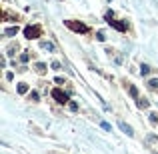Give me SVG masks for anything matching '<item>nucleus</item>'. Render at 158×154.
<instances>
[{"label":"nucleus","mask_w":158,"mask_h":154,"mask_svg":"<svg viewBox=\"0 0 158 154\" xmlns=\"http://www.w3.org/2000/svg\"><path fill=\"white\" fill-rule=\"evenodd\" d=\"M148 86H150L152 90H158V78H152V80L148 82Z\"/></svg>","instance_id":"11"},{"label":"nucleus","mask_w":158,"mask_h":154,"mask_svg":"<svg viewBox=\"0 0 158 154\" xmlns=\"http://www.w3.org/2000/svg\"><path fill=\"white\" fill-rule=\"evenodd\" d=\"M136 100H138L136 104H138L140 108H148V100H142V98H136Z\"/></svg>","instance_id":"14"},{"label":"nucleus","mask_w":158,"mask_h":154,"mask_svg":"<svg viewBox=\"0 0 158 154\" xmlns=\"http://www.w3.org/2000/svg\"><path fill=\"white\" fill-rule=\"evenodd\" d=\"M28 58H30V54H26V52L20 54V60H22V62H28Z\"/></svg>","instance_id":"17"},{"label":"nucleus","mask_w":158,"mask_h":154,"mask_svg":"<svg viewBox=\"0 0 158 154\" xmlns=\"http://www.w3.org/2000/svg\"><path fill=\"white\" fill-rule=\"evenodd\" d=\"M96 38H98L100 42H104V40H106V36H104V32H98V34H96Z\"/></svg>","instance_id":"18"},{"label":"nucleus","mask_w":158,"mask_h":154,"mask_svg":"<svg viewBox=\"0 0 158 154\" xmlns=\"http://www.w3.org/2000/svg\"><path fill=\"white\" fill-rule=\"evenodd\" d=\"M16 90H18V94H26L28 92V84H24V82H22V84H18V88H16Z\"/></svg>","instance_id":"8"},{"label":"nucleus","mask_w":158,"mask_h":154,"mask_svg":"<svg viewBox=\"0 0 158 154\" xmlns=\"http://www.w3.org/2000/svg\"><path fill=\"white\" fill-rule=\"evenodd\" d=\"M34 70H36V72H38L40 76H42V74H46V72H48V66L44 64V62H36V66H34Z\"/></svg>","instance_id":"5"},{"label":"nucleus","mask_w":158,"mask_h":154,"mask_svg":"<svg viewBox=\"0 0 158 154\" xmlns=\"http://www.w3.org/2000/svg\"><path fill=\"white\" fill-rule=\"evenodd\" d=\"M68 106H70V110H78V104H76V102H68Z\"/></svg>","instance_id":"19"},{"label":"nucleus","mask_w":158,"mask_h":154,"mask_svg":"<svg viewBox=\"0 0 158 154\" xmlns=\"http://www.w3.org/2000/svg\"><path fill=\"white\" fill-rule=\"evenodd\" d=\"M40 46L44 48V50H50V52H52V50H54V46H52V44H50V42H40Z\"/></svg>","instance_id":"12"},{"label":"nucleus","mask_w":158,"mask_h":154,"mask_svg":"<svg viewBox=\"0 0 158 154\" xmlns=\"http://www.w3.org/2000/svg\"><path fill=\"white\" fill-rule=\"evenodd\" d=\"M150 122H152V124H156V122H158V114H154V112L150 114Z\"/></svg>","instance_id":"15"},{"label":"nucleus","mask_w":158,"mask_h":154,"mask_svg":"<svg viewBox=\"0 0 158 154\" xmlns=\"http://www.w3.org/2000/svg\"><path fill=\"white\" fill-rule=\"evenodd\" d=\"M28 100H32V102H38V92H36V90H32V92L28 94Z\"/></svg>","instance_id":"10"},{"label":"nucleus","mask_w":158,"mask_h":154,"mask_svg":"<svg viewBox=\"0 0 158 154\" xmlns=\"http://www.w3.org/2000/svg\"><path fill=\"white\" fill-rule=\"evenodd\" d=\"M106 22H108V24H110L112 28L120 30V32H124L126 28H128V24H126V22H118V20H114V16H112L110 12H106Z\"/></svg>","instance_id":"3"},{"label":"nucleus","mask_w":158,"mask_h":154,"mask_svg":"<svg viewBox=\"0 0 158 154\" xmlns=\"http://www.w3.org/2000/svg\"><path fill=\"white\" fill-rule=\"evenodd\" d=\"M154 154H158V152H154Z\"/></svg>","instance_id":"21"},{"label":"nucleus","mask_w":158,"mask_h":154,"mask_svg":"<svg viewBox=\"0 0 158 154\" xmlns=\"http://www.w3.org/2000/svg\"><path fill=\"white\" fill-rule=\"evenodd\" d=\"M40 34H42V28L40 26H26L24 28V36L28 40H36V38H40Z\"/></svg>","instance_id":"2"},{"label":"nucleus","mask_w":158,"mask_h":154,"mask_svg":"<svg viewBox=\"0 0 158 154\" xmlns=\"http://www.w3.org/2000/svg\"><path fill=\"white\" fill-rule=\"evenodd\" d=\"M64 24L70 30H74V32H78V34H84V32H88V26L86 24H82V22H76V20H64Z\"/></svg>","instance_id":"1"},{"label":"nucleus","mask_w":158,"mask_h":154,"mask_svg":"<svg viewBox=\"0 0 158 154\" xmlns=\"http://www.w3.org/2000/svg\"><path fill=\"white\" fill-rule=\"evenodd\" d=\"M50 68H52V70H60V62H56V60H54L52 64H50Z\"/></svg>","instance_id":"16"},{"label":"nucleus","mask_w":158,"mask_h":154,"mask_svg":"<svg viewBox=\"0 0 158 154\" xmlns=\"http://www.w3.org/2000/svg\"><path fill=\"white\" fill-rule=\"evenodd\" d=\"M4 34H6V36H14V34H18V26H10V28H6V30H4Z\"/></svg>","instance_id":"7"},{"label":"nucleus","mask_w":158,"mask_h":154,"mask_svg":"<svg viewBox=\"0 0 158 154\" xmlns=\"http://www.w3.org/2000/svg\"><path fill=\"white\" fill-rule=\"evenodd\" d=\"M128 92H130V96L134 98V100L138 98V90H136V86H130V88H128Z\"/></svg>","instance_id":"9"},{"label":"nucleus","mask_w":158,"mask_h":154,"mask_svg":"<svg viewBox=\"0 0 158 154\" xmlns=\"http://www.w3.org/2000/svg\"><path fill=\"white\" fill-rule=\"evenodd\" d=\"M118 126H120V130H122L124 134H128V136H132V134H134V132H132V128L128 126L126 122H122V120H120V122H118Z\"/></svg>","instance_id":"6"},{"label":"nucleus","mask_w":158,"mask_h":154,"mask_svg":"<svg viewBox=\"0 0 158 154\" xmlns=\"http://www.w3.org/2000/svg\"><path fill=\"white\" fill-rule=\"evenodd\" d=\"M54 82H56V84H64V78H60V76H56V78H54Z\"/></svg>","instance_id":"20"},{"label":"nucleus","mask_w":158,"mask_h":154,"mask_svg":"<svg viewBox=\"0 0 158 154\" xmlns=\"http://www.w3.org/2000/svg\"><path fill=\"white\" fill-rule=\"evenodd\" d=\"M140 74H142V76H148V74H150V68L146 66V64H142V68H140Z\"/></svg>","instance_id":"13"},{"label":"nucleus","mask_w":158,"mask_h":154,"mask_svg":"<svg viewBox=\"0 0 158 154\" xmlns=\"http://www.w3.org/2000/svg\"><path fill=\"white\" fill-rule=\"evenodd\" d=\"M50 96H52V98L58 102V104H66V102H68V94L62 92L60 88H54L52 92H50Z\"/></svg>","instance_id":"4"}]
</instances>
